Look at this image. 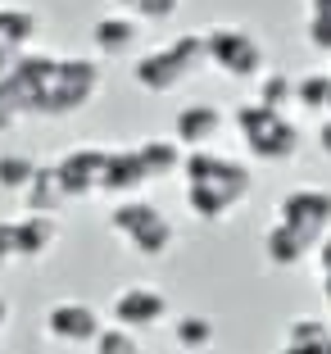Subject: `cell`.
<instances>
[{
    "mask_svg": "<svg viewBox=\"0 0 331 354\" xmlns=\"http://www.w3.org/2000/svg\"><path fill=\"white\" fill-rule=\"evenodd\" d=\"M182 173H187V205L205 223H223L227 209L249 200V191H254L249 164H240L231 155H218L214 146L187 150L182 155Z\"/></svg>",
    "mask_w": 331,
    "mask_h": 354,
    "instance_id": "1",
    "label": "cell"
},
{
    "mask_svg": "<svg viewBox=\"0 0 331 354\" xmlns=\"http://www.w3.org/2000/svg\"><path fill=\"white\" fill-rule=\"evenodd\" d=\"M205 32H182V37H173L168 46H159V50H145L141 59H136L132 77L141 91H155V95H168L177 91V86L187 82L191 73H200L205 68Z\"/></svg>",
    "mask_w": 331,
    "mask_h": 354,
    "instance_id": "2",
    "label": "cell"
},
{
    "mask_svg": "<svg viewBox=\"0 0 331 354\" xmlns=\"http://www.w3.org/2000/svg\"><path fill=\"white\" fill-rule=\"evenodd\" d=\"M236 123L240 141H245L249 159H263V164H286V159L300 155V127L290 123L281 109H268V104L249 100V104H236Z\"/></svg>",
    "mask_w": 331,
    "mask_h": 354,
    "instance_id": "3",
    "label": "cell"
},
{
    "mask_svg": "<svg viewBox=\"0 0 331 354\" xmlns=\"http://www.w3.org/2000/svg\"><path fill=\"white\" fill-rule=\"evenodd\" d=\"M95 91H100V64H95V59H55L50 86H46L37 114H41V118L77 114Z\"/></svg>",
    "mask_w": 331,
    "mask_h": 354,
    "instance_id": "4",
    "label": "cell"
},
{
    "mask_svg": "<svg viewBox=\"0 0 331 354\" xmlns=\"http://www.w3.org/2000/svg\"><path fill=\"white\" fill-rule=\"evenodd\" d=\"M205 59L223 68L227 77H259L268 55H263L259 37L245 28H209L205 32Z\"/></svg>",
    "mask_w": 331,
    "mask_h": 354,
    "instance_id": "5",
    "label": "cell"
},
{
    "mask_svg": "<svg viewBox=\"0 0 331 354\" xmlns=\"http://www.w3.org/2000/svg\"><path fill=\"white\" fill-rule=\"evenodd\" d=\"M277 223H286L295 236H304L309 245H318L331 227V191L322 187H295L281 196L277 205Z\"/></svg>",
    "mask_w": 331,
    "mask_h": 354,
    "instance_id": "6",
    "label": "cell"
},
{
    "mask_svg": "<svg viewBox=\"0 0 331 354\" xmlns=\"http://www.w3.org/2000/svg\"><path fill=\"white\" fill-rule=\"evenodd\" d=\"M109 313H114V323L127 327V332H141V327H159L168 318V295L155 291L150 281H136V286H127V291L114 295V304H109Z\"/></svg>",
    "mask_w": 331,
    "mask_h": 354,
    "instance_id": "7",
    "label": "cell"
},
{
    "mask_svg": "<svg viewBox=\"0 0 331 354\" xmlns=\"http://www.w3.org/2000/svg\"><path fill=\"white\" fill-rule=\"evenodd\" d=\"M100 313L82 300H59L46 309V336L59 345H91L100 336Z\"/></svg>",
    "mask_w": 331,
    "mask_h": 354,
    "instance_id": "8",
    "label": "cell"
},
{
    "mask_svg": "<svg viewBox=\"0 0 331 354\" xmlns=\"http://www.w3.org/2000/svg\"><path fill=\"white\" fill-rule=\"evenodd\" d=\"M100 168H104V150L100 146H82V150H68V155L55 164V177L68 200H82L91 191H100Z\"/></svg>",
    "mask_w": 331,
    "mask_h": 354,
    "instance_id": "9",
    "label": "cell"
},
{
    "mask_svg": "<svg viewBox=\"0 0 331 354\" xmlns=\"http://www.w3.org/2000/svg\"><path fill=\"white\" fill-rule=\"evenodd\" d=\"M223 109L218 104H182L173 118V141L187 150H200V146H214L218 132H223Z\"/></svg>",
    "mask_w": 331,
    "mask_h": 354,
    "instance_id": "10",
    "label": "cell"
},
{
    "mask_svg": "<svg viewBox=\"0 0 331 354\" xmlns=\"http://www.w3.org/2000/svg\"><path fill=\"white\" fill-rule=\"evenodd\" d=\"M145 182H150V177H145V164H141V155H136V146H132V150H104L100 191L127 200V196H136Z\"/></svg>",
    "mask_w": 331,
    "mask_h": 354,
    "instance_id": "11",
    "label": "cell"
},
{
    "mask_svg": "<svg viewBox=\"0 0 331 354\" xmlns=\"http://www.w3.org/2000/svg\"><path fill=\"white\" fill-rule=\"evenodd\" d=\"M37 37V14L32 10H14V5H0V77L14 68L23 50Z\"/></svg>",
    "mask_w": 331,
    "mask_h": 354,
    "instance_id": "12",
    "label": "cell"
},
{
    "mask_svg": "<svg viewBox=\"0 0 331 354\" xmlns=\"http://www.w3.org/2000/svg\"><path fill=\"white\" fill-rule=\"evenodd\" d=\"M136 37H141V23L127 19V14H104V19H95V28H91V46L104 55V59L127 55L136 46Z\"/></svg>",
    "mask_w": 331,
    "mask_h": 354,
    "instance_id": "13",
    "label": "cell"
},
{
    "mask_svg": "<svg viewBox=\"0 0 331 354\" xmlns=\"http://www.w3.org/2000/svg\"><path fill=\"white\" fill-rule=\"evenodd\" d=\"M23 205H28V214H59L64 205H68V196H64L59 177H55V164H37V173H32V182L23 187Z\"/></svg>",
    "mask_w": 331,
    "mask_h": 354,
    "instance_id": "14",
    "label": "cell"
},
{
    "mask_svg": "<svg viewBox=\"0 0 331 354\" xmlns=\"http://www.w3.org/2000/svg\"><path fill=\"white\" fill-rule=\"evenodd\" d=\"M309 241L295 236V232L286 227V223H272L268 232H263V254H268L272 268H300L304 259H309Z\"/></svg>",
    "mask_w": 331,
    "mask_h": 354,
    "instance_id": "15",
    "label": "cell"
},
{
    "mask_svg": "<svg viewBox=\"0 0 331 354\" xmlns=\"http://www.w3.org/2000/svg\"><path fill=\"white\" fill-rule=\"evenodd\" d=\"M14 227H19V259H41L59 241V223L50 214H23V218H14Z\"/></svg>",
    "mask_w": 331,
    "mask_h": 354,
    "instance_id": "16",
    "label": "cell"
},
{
    "mask_svg": "<svg viewBox=\"0 0 331 354\" xmlns=\"http://www.w3.org/2000/svg\"><path fill=\"white\" fill-rule=\"evenodd\" d=\"M136 155H141V164H145V177L155 182V177L182 173V155H187V150L177 146V141H159V136H150V141L136 146Z\"/></svg>",
    "mask_w": 331,
    "mask_h": 354,
    "instance_id": "17",
    "label": "cell"
},
{
    "mask_svg": "<svg viewBox=\"0 0 331 354\" xmlns=\"http://www.w3.org/2000/svg\"><path fill=\"white\" fill-rule=\"evenodd\" d=\"M214 318H205V313H182L173 323V341L177 350H187V354H205L209 345H214Z\"/></svg>",
    "mask_w": 331,
    "mask_h": 354,
    "instance_id": "18",
    "label": "cell"
},
{
    "mask_svg": "<svg viewBox=\"0 0 331 354\" xmlns=\"http://www.w3.org/2000/svg\"><path fill=\"white\" fill-rule=\"evenodd\" d=\"M155 218H159V209L150 205V200L127 196V200H118V205H114V214H109V227H114L123 241H132L136 232L145 227V223H155Z\"/></svg>",
    "mask_w": 331,
    "mask_h": 354,
    "instance_id": "19",
    "label": "cell"
},
{
    "mask_svg": "<svg viewBox=\"0 0 331 354\" xmlns=\"http://www.w3.org/2000/svg\"><path fill=\"white\" fill-rule=\"evenodd\" d=\"M331 100V73H304L295 77V91H290V104H300L309 114H327Z\"/></svg>",
    "mask_w": 331,
    "mask_h": 354,
    "instance_id": "20",
    "label": "cell"
},
{
    "mask_svg": "<svg viewBox=\"0 0 331 354\" xmlns=\"http://www.w3.org/2000/svg\"><path fill=\"white\" fill-rule=\"evenodd\" d=\"M32 173H37V159L19 155V150H5V155H0V191L23 196V187L32 182Z\"/></svg>",
    "mask_w": 331,
    "mask_h": 354,
    "instance_id": "21",
    "label": "cell"
},
{
    "mask_svg": "<svg viewBox=\"0 0 331 354\" xmlns=\"http://www.w3.org/2000/svg\"><path fill=\"white\" fill-rule=\"evenodd\" d=\"M290 91H295V77H290V73H281V68L259 73V104H268V109H281V114H286V109H290Z\"/></svg>",
    "mask_w": 331,
    "mask_h": 354,
    "instance_id": "22",
    "label": "cell"
},
{
    "mask_svg": "<svg viewBox=\"0 0 331 354\" xmlns=\"http://www.w3.org/2000/svg\"><path fill=\"white\" fill-rule=\"evenodd\" d=\"M91 345L95 354H141V345H136V336L127 327H100V336Z\"/></svg>",
    "mask_w": 331,
    "mask_h": 354,
    "instance_id": "23",
    "label": "cell"
},
{
    "mask_svg": "<svg viewBox=\"0 0 331 354\" xmlns=\"http://www.w3.org/2000/svg\"><path fill=\"white\" fill-rule=\"evenodd\" d=\"M177 10H182V0H136L127 19H136V23H168V19H177Z\"/></svg>",
    "mask_w": 331,
    "mask_h": 354,
    "instance_id": "24",
    "label": "cell"
},
{
    "mask_svg": "<svg viewBox=\"0 0 331 354\" xmlns=\"http://www.w3.org/2000/svg\"><path fill=\"white\" fill-rule=\"evenodd\" d=\"M322 336H331V323H322V318H295L286 332V345H313Z\"/></svg>",
    "mask_w": 331,
    "mask_h": 354,
    "instance_id": "25",
    "label": "cell"
},
{
    "mask_svg": "<svg viewBox=\"0 0 331 354\" xmlns=\"http://www.w3.org/2000/svg\"><path fill=\"white\" fill-rule=\"evenodd\" d=\"M304 41L318 55H331V19L327 14H309V19H304Z\"/></svg>",
    "mask_w": 331,
    "mask_h": 354,
    "instance_id": "26",
    "label": "cell"
},
{
    "mask_svg": "<svg viewBox=\"0 0 331 354\" xmlns=\"http://www.w3.org/2000/svg\"><path fill=\"white\" fill-rule=\"evenodd\" d=\"M19 259V227L14 218H0V268Z\"/></svg>",
    "mask_w": 331,
    "mask_h": 354,
    "instance_id": "27",
    "label": "cell"
},
{
    "mask_svg": "<svg viewBox=\"0 0 331 354\" xmlns=\"http://www.w3.org/2000/svg\"><path fill=\"white\" fill-rule=\"evenodd\" d=\"M281 354H331V336H322L313 345H281Z\"/></svg>",
    "mask_w": 331,
    "mask_h": 354,
    "instance_id": "28",
    "label": "cell"
},
{
    "mask_svg": "<svg viewBox=\"0 0 331 354\" xmlns=\"http://www.w3.org/2000/svg\"><path fill=\"white\" fill-rule=\"evenodd\" d=\"M313 259H318V268H322V272H331V227H327V236L313 245Z\"/></svg>",
    "mask_w": 331,
    "mask_h": 354,
    "instance_id": "29",
    "label": "cell"
},
{
    "mask_svg": "<svg viewBox=\"0 0 331 354\" xmlns=\"http://www.w3.org/2000/svg\"><path fill=\"white\" fill-rule=\"evenodd\" d=\"M318 150L331 159V118H322V127H318Z\"/></svg>",
    "mask_w": 331,
    "mask_h": 354,
    "instance_id": "30",
    "label": "cell"
},
{
    "mask_svg": "<svg viewBox=\"0 0 331 354\" xmlns=\"http://www.w3.org/2000/svg\"><path fill=\"white\" fill-rule=\"evenodd\" d=\"M14 123H19V114H14L10 104L0 100V132H10V127H14Z\"/></svg>",
    "mask_w": 331,
    "mask_h": 354,
    "instance_id": "31",
    "label": "cell"
},
{
    "mask_svg": "<svg viewBox=\"0 0 331 354\" xmlns=\"http://www.w3.org/2000/svg\"><path fill=\"white\" fill-rule=\"evenodd\" d=\"M309 14H327L331 19V0H309Z\"/></svg>",
    "mask_w": 331,
    "mask_h": 354,
    "instance_id": "32",
    "label": "cell"
},
{
    "mask_svg": "<svg viewBox=\"0 0 331 354\" xmlns=\"http://www.w3.org/2000/svg\"><path fill=\"white\" fill-rule=\"evenodd\" d=\"M322 295H327V304H331V272H322Z\"/></svg>",
    "mask_w": 331,
    "mask_h": 354,
    "instance_id": "33",
    "label": "cell"
},
{
    "mask_svg": "<svg viewBox=\"0 0 331 354\" xmlns=\"http://www.w3.org/2000/svg\"><path fill=\"white\" fill-rule=\"evenodd\" d=\"M114 5H118V10H127V14H132V5H136V0H114Z\"/></svg>",
    "mask_w": 331,
    "mask_h": 354,
    "instance_id": "34",
    "label": "cell"
},
{
    "mask_svg": "<svg viewBox=\"0 0 331 354\" xmlns=\"http://www.w3.org/2000/svg\"><path fill=\"white\" fill-rule=\"evenodd\" d=\"M5 313H10V309H5V300H0V327H5Z\"/></svg>",
    "mask_w": 331,
    "mask_h": 354,
    "instance_id": "35",
    "label": "cell"
},
{
    "mask_svg": "<svg viewBox=\"0 0 331 354\" xmlns=\"http://www.w3.org/2000/svg\"><path fill=\"white\" fill-rule=\"evenodd\" d=\"M327 118H331V100H327Z\"/></svg>",
    "mask_w": 331,
    "mask_h": 354,
    "instance_id": "36",
    "label": "cell"
}]
</instances>
